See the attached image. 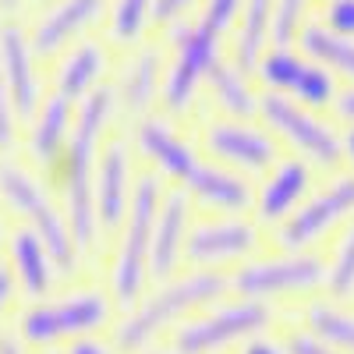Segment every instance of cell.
Instances as JSON below:
<instances>
[{"label":"cell","instance_id":"6da1fadb","mask_svg":"<svg viewBox=\"0 0 354 354\" xmlns=\"http://www.w3.org/2000/svg\"><path fill=\"white\" fill-rule=\"evenodd\" d=\"M113 113H117L113 85H100L96 93H88L75 110V128L68 138V149L50 174V181L57 185V195H61V205H64V216H68L78 252H93V245L100 241L96 195L93 192H96V167H100V153H103L106 128L113 121Z\"/></svg>","mask_w":354,"mask_h":354},{"label":"cell","instance_id":"7a4b0ae2","mask_svg":"<svg viewBox=\"0 0 354 354\" xmlns=\"http://www.w3.org/2000/svg\"><path fill=\"white\" fill-rule=\"evenodd\" d=\"M131 145L163 177H170L188 198L209 205V209H220V213L252 209L255 192L245 177L220 167V163H205L195 145L185 135H177L174 124L160 121V117H142V121H135Z\"/></svg>","mask_w":354,"mask_h":354},{"label":"cell","instance_id":"3957f363","mask_svg":"<svg viewBox=\"0 0 354 354\" xmlns=\"http://www.w3.org/2000/svg\"><path fill=\"white\" fill-rule=\"evenodd\" d=\"M227 290H230V280L220 270H195L188 277H174L167 283H156V290L145 294L138 305H131V312L113 326L110 344L121 354H138L160 333L177 326L181 319L195 315L198 308L213 305Z\"/></svg>","mask_w":354,"mask_h":354},{"label":"cell","instance_id":"277c9868","mask_svg":"<svg viewBox=\"0 0 354 354\" xmlns=\"http://www.w3.org/2000/svg\"><path fill=\"white\" fill-rule=\"evenodd\" d=\"M113 298L103 287H71L61 294H50L39 301H25L15 319V337L32 351L50 354L57 344H71L82 337H96L110 330L113 322Z\"/></svg>","mask_w":354,"mask_h":354},{"label":"cell","instance_id":"5b68a950","mask_svg":"<svg viewBox=\"0 0 354 354\" xmlns=\"http://www.w3.org/2000/svg\"><path fill=\"white\" fill-rule=\"evenodd\" d=\"M0 209L18 216V227H28L32 234H39L64 277L78 270L82 252L71 238L64 205L50 195L46 177H39V170H32L25 160L11 153H0Z\"/></svg>","mask_w":354,"mask_h":354},{"label":"cell","instance_id":"8992f818","mask_svg":"<svg viewBox=\"0 0 354 354\" xmlns=\"http://www.w3.org/2000/svg\"><path fill=\"white\" fill-rule=\"evenodd\" d=\"M163 202V185L156 174H138L131 209L124 227L117 230L113 262H110V298L113 305H138L145 298V283H149V252H153V227Z\"/></svg>","mask_w":354,"mask_h":354},{"label":"cell","instance_id":"52a82bcc","mask_svg":"<svg viewBox=\"0 0 354 354\" xmlns=\"http://www.w3.org/2000/svg\"><path fill=\"white\" fill-rule=\"evenodd\" d=\"M273 326V308L262 301H234L195 315L174 330V354H216L230 344H245Z\"/></svg>","mask_w":354,"mask_h":354},{"label":"cell","instance_id":"ba28073f","mask_svg":"<svg viewBox=\"0 0 354 354\" xmlns=\"http://www.w3.org/2000/svg\"><path fill=\"white\" fill-rule=\"evenodd\" d=\"M174 36V57H170V68L163 75V106L170 113H185L192 103H195V93L198 85L209 75L213 61L220 57V43H223V32H216L213 25H205L202 18L195 25H174L170 28Z\"/></svg>","mask_w":354,"mask_h":354},{"label":"cell","instance_id":"9c48e42d","mask_svg":"<svg viewBox=\"0 0 354 354\" xmlns=\"http://www.w3.org/2000/svg\"><path fill=\"white\" fill-rule=\"evenodd\" d=\"M230 290L241 294L245 301H273L287 294H308L315 287H326V262L319 255L305 252H287L277 259H259V262H241L234 270Z\"/></svg>","mask_w":354,"mask_h":354},{"label":"cell","instance_id":"30bf717a","mask_svg":"<svg viewBox=\"0 0 354 354\" xmlns=\"http://www.w3.org/2000/svg\"><path fill=\"white\" fill-rule=\"evenodd\" d=\"M259 117L277 138L294 145L301 153V160H308L315 167H326V170L340 167V160H344L340 135L326 121H319L308 106L294 103L287 96H277V93H266V96H259Z\"/></svg>","mask_w":354,"mask_h":354},{"label":"cell","instance_id":"8fae6325","mask_svg":"<svg viewBox=\"0 0 354 354\" xmlns=\"http://www.w3.org/2000/svg\"><path fill=\"white\" fill-rule=\"evenodd\" d=\"M259 82L273 88L277 96H287L308 110H326L337 100V78L308 53L290 46H270L255 68Z\"/></svg>","mask_w":354,"mask_h":354},{"label":"cell","instance_id":"7c38bea8","mask_svg":"<svg viewBox=\"0 0 354 354\" xmlns=\"http://www.w3.org/2000/svg\"><path fill=\"white\" fill-rule=\"evenodd\" d=\"M351 216H354V174H337L326 188H319L312 198H305L280 223L277 241L283 252H305Z\"/></svg>","mask_w":354,"mask_h":354},{"label":"cell","instance_id":"4fadbf2b","mask_svg":"<svg viewBox=\"0 0 354 354\" xmlns=\"http://www.w3.org/2000/svg\"><path fill=\"white\" fill-rule=\"evenodd\" d=\"M202 145L220 167L227 170H245V174H266L280 163L277 138L270 131H262L248 121H209L202 131Z\"/></svg>","mask_w":354,"mask_h":354},{"label":"cell","instance_id":"5bb4252c","mask_svg":"<svg viewBox=\"0 0 354 354\" xmlns=\"http://www.w3.org/2000/svg\"><path fill=\"white\" fill-rule=\"evenodd\" d=\"M135 167H131V145L128 138H110L103 142L100 167H96V223L100 238H117L124 227L131 195H135Z\"/></svg>","mask_w":354,"mask_h":354},{"label":"cell","instance_id":"9a60e30c","mask_svg":"<svg viewBox=\"0 0 354 354\" xmlns=\"http://www.w3.org/2000/svg\"><path fill=\"white\" fill-rule=\"evenodd\" d=\"M259 248V227L241 216L202 220L188 230L185 259L198 270H220L227 262H245Z\"/></svg>","mask_w":354,"mask_h":354},{"label":"cell","instance_id":"2e32d148","mask_svg":"<svg viewBox=\"0 0 354 354\" xmlns=\"http://www.w3.org/2000/svg\"><path fill=\"white\" fill-rule=\"evenodd\" d=\"M36 61L39 57L32 53V43H28V28H21L18 21L0 25V64H4V82H8V96H11L18 124L32 121V113L46 100Z\"/></svg>","mask_w":354,"mask_h":354},{"label":"cell","instance_id":"e0dca14e","mask_svg":"<svg viewBox=\"0 0 354 354\" xmlns=\"http://www.w3.org/2000/svg\"><path fill=\"white\" fill-rule=\"evenodd\" d=\"M103 11H106V0H53L28 25L32 53L39 61L64 53L71 43H82V36L103 18Z\"/></svg>","mask_w":354,"mask_h":354},{"label":"cell","instance_id":"ac0fdd59","mask_svg":"<svg viewBox=\"0 0 354 354\" xmlns=\"http://www.w3.org/2000/svg\"><path fill=\"white\" fill-rule=\"evenodd\" d=\"M75 103L50 93L39 110L32 113V121L21 124L25 128V138H21V149H25V163L32 170H43V177L53 174V167L61 163L64 149H68V138H71V128H75Z\"/></svg>","mask_w":354,"mask_h":354},{"label":"cell","instance_id":"d6986e66","mask_svg":"<svg viewBox=\"0 0 354 354\" xmlns=\"http://www.w3.org/2000/svg\"><path fill=\"white\" fill-rule=\"evenodd\" d=\"M4 262L18 283V294H25V301H39L50 298L61 283V266H57L53 252L43 245L39 234H32L28 227H11L8 230V248H4Z\"/></svg>","mask_w":354,"mask_h":354},{"label":"cell","instance_id":"ffe728a7","mask_svg":"<svg viewBox=\"0 0 354 354\" xmlns=\"http://www.w3.org/2000/svg\"><path fill=\"white\" fill-rule=\"evenodd\" d=\"M188 230H192V198L181 188H174L163 195L156 227H153V252H149V280L153 283L174 280L177 266L185 259Z\"/></svg>","mask_w":354,"mask_h":354},{"label":"cell","instance_id":"44dd1931","mask_svg":"<svg viewBox=\"0 0 354 354\" xmlns=\"http://www.w3.org/2000/svg\"><path fill=\"white\" fill-rule=\"evenodd\" d=\"M312 192V163L301 156L280 160L273 170H266L262 185L255 188L252 209L262 223H283Z\"/></svg>","mask_w":354,"mask_h":354},{"label":"cell","instance_id":"7402d4cb","mask_svg":"<svg viewBox=\"0 0 354 354\" xmlns=\"http://www.w3.org/2000/svg\"><path fill=\"white\" fill-rule=\"evenodd\" d=\"M106 71H110L106 46L96 43V39H82L71 50H64L61 64H57V71H53V93L78 106L88 93H96V88L103 85Z\"/></svg>","mask_w":354,"mask_h":354},{"label":"cell","instance_id":"603a6c76","mask_svg":"<svg viewBox=\"0 0 354 354\" xmlns=\"http://www.w3.org/2000/svg\"><path fill=\"white\" fill-rule=\"evenodd\" d=\"M163 75L160 71V50L156 46H142L128 57V64H124V75L121 82L113 85V93H117V106H121L124 113L131 117H149V106L156 103V96L163 93Z\"/></svg>","mask_w":354,"mask_h":354},{"label":"cell","instance_id":"cb8c5ba5","mask_svg":"<svg viewBox=\"0 0 354 354\" xmlns=\"http://www.w3.org/2000/svg\"><path fill=\"white\" fill-rule=\"evenodd\" d=\"M273 8H277V0H245L241 18H238V25H234V57L230 61L245 75H252L262 61V53L273 46L270 43Z\"/></svg>","mask_w":354,"mask_h":354},{"label":"cell","instance_id":"d4e9b609","mask_svg":"<svg viewBox=\"0 0 354 354\" xmlns=\"http://www.w3.org/2000/svg\"><path fill=\"white\" fill-rule=\"evenodd\" d=\"M205 85L213 88V100L220 110H227L230 117H238V121H248V117L259 113V96L248 82V75L227 61V57H216L209 75H205Z\"/></svg>","mask_w":354,"mask_h":354},{"label":"cell","instance_id":"484cf974","mask_svg":"<svg viewBox=\"0 0 354 354\" xmlns=\"http://www.w3.org/2000/svg\"><path fill=\"white\" fill-rule=\"evenodd\" d=\"M298 46H301V53H308L312 61H319L326 71L354 82V39L330 32L322 21H305Z\"/></svg>","mask_w":354,"mask_h":354},{"label":"cell","instance_id":"4316f807","mask_svg":"<svg viewBox=\"0 0 354 354\" xmlns=\"http://www.w3.org/2000/svg\"><path fill=\"white\" fill-rule=\"evenodd\" d=\"M308 333L326 340L340 354H354V312L333 305H312L308 308Z\"/></svg>","mask_w":354,"mask_h":354},{"label":"cell","instance_id":"83f0119b","mask_svg":"<svg viewBox=\"0 0 354 354\" xmlns=\"http://www.w3.org/2000/svg\"><path fill=\"white\" fill-rule=\"evenodd\" d=\"M156 0H113L110 4V39L113 43H138L142 32L153 25Z\"/></svg>","mask_w":354,"mask_h":354},{"label":"cell","instance_id":"f1b7e54d","mask_svg":"<svg viewBox=\"0 0 354 354\" xmlns=\"http://www.w3.org/2000/svg\"><path fill=\"white\" fill-rule=\"evenodd\" d=\"M326 290L333 298H351L354 294V216L347 220V230L337 241L333 262L326 266Z\"/></svg>","mask_w":354,"mask_h":354},{"label":"cell","instance_id":"f546056e","mask_svg":"<svg viewBox=\"0 0 354 354\" xmlns=\"http://www.w3.org/2000/svg\"><path fill=\"white\" fill-rule=\"evenodd\" d=\"M305 11H308V0H277L270 43L273 46H290L305 28Z\"/></svg>","mask_w":354,"mask_h":354},{"label":"cell","instance_id":"4dcf8cb0","mask_svg":"<svg viewBox=\"0 0 354 354\" xmlns=\"http://www.w3.org/2000/svg\"><path fill=\"white\" fill-rule=\"evenodd\" d=\"M241 8H245V0H205L202 4V21L205 25H213L216 32H230L234 25H238V18H241Z\"/></svg>","mask_w":354,"mask_h":354},{"label":"cell","instance_id":"1f68e13d","mask_svg":"<svg viewBox=\"0 0 354 354\" xmlns=\"http://www.w3.org/2000/svg\"><path fill=\"white\" fill-rule=\"evenodd\" d=\"M18 117L8 96V82H4V64H0V153H11L15 142H18Z\"/></svg>","mask_w":354,"mask_h":354},{"label":"cell","instance_id":"d6a6232c","mask_svg":"<svg viewBox=\"0 0 354 354\" xmlns=\"http://www.w3.org/2000/svg\"><path fill=\"white\" fill-rule=\"evenodd\" d=\"M337 36H347L354 39V0H330L326 8V21H322Z\"/></svg>","mask_w":354,"mask_h":354},{"label":"cell","instance_id":"836d02e7","mask_svg":"<svg viewBox=\"0 0 354 354\" xmlns=\"http://www.w3.org/2000/svg\"><path fill=\"white\" fill-rule=\"evenodd\" d=\"M195 4H198V0H156V4H153V25H163V28L181 25L185 15Z\"/></svg>","mask_w":354,"mask_h":354},{"label":"cell","instance_id":"e575fe53","mask_svg":"<svg viewBox=\"0 0 354 354\" xmlns=\"http://www.w3.org/2000/svg\"><path fill=\"white\" fill-rule=\"evenodd\" d=\"M283 347H287V354H340L337 347H330L326 340H319V337L308 333V330L287 333V337H283Z\"/></svg>","mask_w":354,"mask_h":354},{"label":"cell","instance_id":"d590c367","mask_svg":"<svg viewBox=\"0 0 354 354\" xmlns=\"http://www.w3.org/2000/svg\"><path fill=\"white\" fill-rule=\"evenodd\" d=\"M15 301H18V283L8 270V262H0V322H4V315L15 308ZM0 333H8V330L0 326Z\"/></svg>","mask_w":354,"mask_h":354},{"label":"cell","instance_id":"8d00e7d4","mask_svg":"<svg viewBox=\"0 0 354 354\" xmlns=\"http://www.w3.org/2000/svg\"><path fill=\"white\" fill-rule=\"evenodd\" d=\"M61 354H121V351L103 337H82V340H71Z\"/></svg>","mask_w":354,"mask_h":354},{"label":"cell","instance_id":"74e56055","mask_svg":"<svg viewBox=\"0 0 354 354\" xmlns=\"http://www.w3.org/2000/svg\"><path fill=\"white\" fill-rule=\"evenodd\" d=\"M241 354H287V347L280 344V340H273V337H252V340H245L241 344Z\"/></svg>","mask_w":354,"mask_h":354},{"label":"cell","instance_id":"f35d334b","mask_svg":"<svg viewBox=\"0 0 354 354\" xmlns=\"http://www.w3.org/2000/svg\"><path fill=\"white\" fill-rule=\"evenodd\" d=\"M333 110H337V117H340L347 128H354V88H344V93H337Z\"/></svg>","mask_w":354,"mask_h":354},{"label":"cell","instance_id":"ab89813d","mask_svg":"<svg viewBox=\"0 0 354 354\" xmlns=\"http://www.w3.org/2000/svg\"><path fill=\"white\" fill-rule=\"evenodd\" d=\"M0 354H32V351H28V347L8 330V333H0Z\"/></svg>","mask_w":354,"mask_h":354},{"label":"cell","instance_id":"60d3db41","mask_svg":"<svg viewBox=\"0 0 354 354\" xmlns=\"http://www.w3.org/2000/svg\"><path fill=\"white\" fill-rule=\"evenodd\" d=\"M340 142H344V160L354 167V128H347V135H344Z\"/></svg>","mask_w":354,"mask_h":354},{"label":"cell","instance_id":"b9f144b4","mask_svg":"<svg viewBox=\"0 0 354 354\" xmlns=\"http://www.w3.org/2000/svg\"><path fill=\"white\" fill-rule=\"evenodd\" d=\"M8 223H4V216H0V262H4V248H8Z\"/></svg>","mask_w":354,"mask_h":354},{"label":"cell","instance_id":"7bdbcfd3","mask_svg":"<svg viewBox=\"0 0 354 354\" xmlns=\"http://www.w3.org/2000/svg\"><path fill=\"white\" fill-rule=\"evenodd\" d=\"M21 8V0H0V11H4V15H15Z\"/></svg>","mask_w":354,"mask_h":354},{"label":"cell","instance_id":"ee69618b","mask_svg":"<svg viewBox=\"0 0 354 354\" xmlns=\"http://www.w3.org/2000/svg\"><path fill=\"white\" fill-rule=\"evenodd\" d=\"M145 354H174V351H145Z\"/></svg>","mask_w":354,"mask_h":354},{"label":"cell","instance_id":"f6af8a7d","mask_svg":"<svg viewBox=\"0 0 354 354\" xmlns=\"http://www.w3.org/2000/svg\"><path fill=\"white\" fill-rule=\"evenodd\" d=\"M50 354H57V351H50Z\"/></svg>","mask_w":354,"mask_h":354}]
</instances>
